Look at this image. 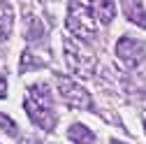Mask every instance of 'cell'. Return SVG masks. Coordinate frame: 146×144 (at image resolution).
Here are the masks:
<instances>
[{"label": "cell", "instance_id": "6da1fadb", "mask_svg": "<svg viewBox=\"0 0 146 144\" xmlns=\"http://www.w3.org/2000/svg\"><path fill=\"white\" fill-rule=\"evenodd\" d=\"M67 28L79 40H95V23H93V14H90V5L72 3L67 14Z\"/></svg>", "mask_w": 146, "mask_h": 144}, {"label": "cell", "instance_id": "7a4b0ae2", "mask_svg": "<svg viewBox=\"0 0 146 144\" xmlns=\"http://www.w3.org/2000/svg\"><path fill=\"white\" fill-rule=\"evenodd\" d=\"M63 47H65V58H67L70 70L74 72V75H79V77H88L90 72H93L95 61L90 58L81 47H77V44H74V40H65V44H63Z\"/></svg>", "mask_w": 146, "mask_h": 144}, {"label": "cell", "instance_id": "3957f363", "mask_svg": "<svg viewBox=\"0 0 146 144\" xmlns=\"http://www.w3.org/2000/svg\"><path fill=\"white\" fill-rule=\"evenodd\" d=\"M58 88L60 95L70 107H79V109H88L90 107V95L84 91V88L70 77H58Z\"/></svg>", "mask_w": 146, "mask_h": 144}, {"label": "cell", "instance_id": "277c9868", "mask_svg": "<svg viewBox=\"0 0 146 144\" xmlns=\"http://www.w3.org/2000/svg\"><path fill=\"white\" fill-rule=\"evenodd\" d=\"M116 56L125 67H137L144 58V44L135 37H121L116 42Z\"/></svg>", "mask_w": 146, "mask_h": 144}, {"label": "cell", "instance_id": "5b68a950", "mask_svg": "<svg viewBox=\"0 0 146 144\" xmlns=\"http://www.w3.org/2000/svg\"><path fill=\"white\" fill-rule=\"evenodd\" d=\"M23 107H26V112L30 114V119L37 123V125H42L44 130H51V128H53L56 116H53V109H51V107H44V105H40V102H35L33 98H26V100H23Z\"/></svg>", "mask_w": 146, "mask_h": 144}, {"label": "cell", "instance_id": "8992f818", "mask_svg": "<svg viewBox=\"0 0 146 144\" xmlns=\"http://www.w3.org/2000/svg\"><path fill=\"white\" fill-rule=\"evenodd\" d=\"M90 14H93V19L109 23L116 16V5L114 3H90Z\"/></svg>", "mask_w": 146, "mask_h": 144}, {"label": "cell", "instance_id": "52a82bcc", "mask_svg": "<svg viewBox=\"0 0 146 144\" xmlns=\"http://www.w3.org/2000/svg\"><path fill=\"white\" fill-rule=\"evenodd\" d=\"M123 12H125V16H127L132 23H137L139 28H146V12H144V5H139V3H125V5H123Z\"/></svg>", "mask_w": 146, "mask_h": 144}, {"label": "cell", "instance_id": "ba28073f", "mask_svg": "<svg viewBox=\"0 0 146 144\" xmlns=\"http://www.w3.org/2000/svg\"><path fill=\"white\" fill-rule=\"evenodd\" d=\"M70 139H72V142H77V144H93V142H95V135L90 133L86 125L74 123V125L70 128Z\"/></svg>", "mask_w": 146, "mask_h": 144}, {"label": "cell", "instance_id": "9c48e42d", "mask_svg": "<svg viewBox=\"0 0 146 144\" xmlns=\"http://www.w3.org/2000/svg\"><path fill=\"white\" fill-rule=\"evenodd\" d=\"M42 65V61H35V56L30 51H26L23 56H21V72H26V70H33V67H40Z\"/></svg>", "mask_w": 146, "mask_h": 144}, {"label": "cell", "instance_id": "30bf717a", "mask_svg": "<svg viewBox=\"0 0 146 144\" xmlns=\"http://www.w3.org/2000/svg\"><path fill=\"white\" fill-rule=\"evenodd\" d=\"M0 128H7L9 135H16V123L9 116H5V114H0Z\"/></svg>", "mask_w": 146, "mask_h": 144}, {"label": "cell", "instance_id": "8fae6325", "mask_svg": "<svg viewBox=\"0 0 146 144\" xmlns=\"http://www.w3.org/2000/svg\"><path fill=\"white\" fill-rule=\"evenodd\" d=\"M5 91H7V81H5V75L0 72V98H5Z\"/></svg>", "mask_w": 146, "mask_h": 144}, {"label": "cell", "instance_id": "7c38bea8", "mask_svg": "<svg viewBox=\"0 0 146 144\" xmlns=\"http://www.w3.org/2000/svg\"><path fill=\"white\" fill-rule=\"evenodd\" d=\"M111 144H121V142H116V139H114V142H111Z\"/></svg>", "mask_w": 146, "mask_h": 144}, {"label": "cell", "instance_id": "4fadbf2b", "mask_svg": "<svg viewBox=\"0 0 146 144\" xmlns=\"http://www.w3.org/2000/svg\"><path fill=\"white\" fill-rule=\"evenodd\" d=\"M144 128H146V121H144Z\"/></svg>", "mask_w": 146, "mask_h": 144}]
</instances>
